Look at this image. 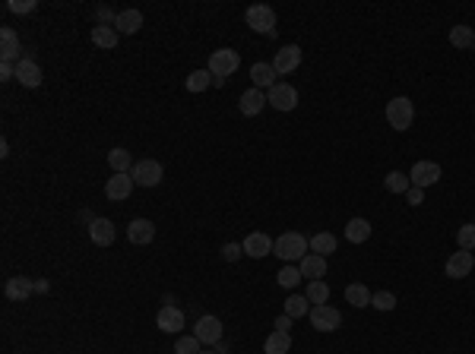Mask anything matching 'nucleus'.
Listing matches in <instances>:
<instances>
[{
    "mask_svg": "<svg viewBox=\"0 0 475 354\" xmlns=\"http://www.w3.org/2000/svg\"><path fill=\"white\" fill-rule=\"evenodd\" d=\"M472 269H475L472 250H456V253H450L447 266H444V272H447L450 279H466V275L472 272Z\"/></svg>",
    "mask_w": 475,
    "mask_h": 354,
    "instance_id": "nucleus-12",
    "label": "nucleus"
},
{
    "mask_svg": "<svg viewBox=\"0 0 475 354\" xmlns=\"http://www.w3.org/2000/svg\"><path fill=\"white\" fill-rule=\"evenodd\" d=\"M298 67H301V48H298V45H282V48L276 51V57H273V70H276L279 76L295 73Z\"/></svg>",
    "mask_w": 475,
    "mask_h": 354,
    "instance_id": "nucleus-9",
    "label": "nucleus"
},
{
    "mask_svg": "<svg viewBox=\"0 0 475 354\" xmlns=\"http://www.w3.org/2000/svg\"><path fill=\"white\" fill-rule=\"evenodd\" d=\"M266 102L273 105L276 111H295L298 108V88L289 86V82H276L266 92Z\"/></svg>",
    "mask_w": 475,
    "mask_h": 354,
    "instance_id": "nucleus-7",
    "label": "nucleus"
},
{
    "mask_svg": "<svg viewBox=\"0 0 475 354\" xmlns=\"http://www.w3.org/2000/svg\"><path fill=\"white\" fill-rule=\"evenodd\" d=\"M472 51H475V45H472Z\"/></svg>",
    "mask_w": 475,
    "mask_h": 354,
    "instance_id": "nucleus-48",
    "label": "nucleus"
},
{
    "mask_svg": "<svg viewBox=\"0 0 475 354\" xmlns=\"http://www.w3.org/2000/svg\"><path fill=\"white\" fill-rule=\"evenodd\" d=\"M213 351L216 354H228V345H225V341H219V345H213Z\"/></svg>",
    "mask_w": 475,
    "mask_h": 354,
    "instance_id": "nucleus-46",
    "label": "nucleus"
},
{
    "mask_svg": "<svg viewBox=\"0 0 475 354\" xmlns=\"http://www.w3.org/2000/svg\"><path fill=\"white\" fill-rule=\"evenodd\" d=\"M371 298H374V294L368 291V285H361V282H355V285L345 288V300H349L352 307H359V310L371 307Z\"/></svg>",
    "mask_w": 475,
    "mask_h": 354,
    "instance_id": "nucleus-29",
    "label": "nucleus"
},
{
    "mask_svg": "<svg viewBox=\"0 0 475 354\" xmlns=\"http://www.w3.org/2000/svg\"><path fill=\"white\" fill-rule=\"evenodd\" d=\"M336 234H330V231H320V234H314L310 238V253H317V256H330V253H336Z\"/></svg>",
    "mask_w": 475,
    "mask_h": 354,
    "instance_id": "nucleus-27",
    "label": "nucleus"
},
{
    "mask_svg": "<svg viewBox=\"0 0 475 354\" xmlns=\"http://www.w3.org/2000/svg\"><path fill=\"white\" fill-rule=\"evenodd\" d=\"M276 279H279V285L282 288H298V282H301V269H298V266H285V269H279V275H276Z\"/></svg>",
    "mask_w": 475,
    "mask_h": 354,
    "instance_id": "nucleus-37",
    "label": "nucleus"
},
{
    "mask_svg": "<svg viewBox=\"0 0 475 354\" xmlns=\"http://www.w3.org/2000/svg\"><path fill=\"white\" fill-rule=\"evenodd\" d=\"M298 269H301V279L308 282H317L326 275V256H317V253H308V256L298 263Z\"/></svg>",
    "mask_w": 475,
    "mask_h": 354,
    "instance_id": "nucleus-21",
    "label": "nucleus"
},
{
    "mask_svg": "<svg viewBox=\"0 0 475 354\" xmlns=\"http://www.w3.org/2000/svg\"><path fill=\"white\" fill-rule=\"evenodd\" d=\"M289 348H292V335L279 332V329H273L269 339L263 341V354H289Z\"/></svg>",
    "mask_w": 475,
    "mask_h": 354,
    "instance_id": "nucleus-26",
    "label": "nucleus"
},
{
    "mask_svg": "<svg viewBox=\"0 0 475 354\" xmlns=\"http://www.w3.org/2000/svg\"><path fill=\"white\" fill-rule=\"evenodd\" d=\"M200 351H203V341L197 335H181L174 341V354H200Z\"/></svg>",
    "mask_w": 475,
    "mask_h": 354,
    "instance_id": "nucleus-35",
    "label": "nucleus"
},
{
    "mask_svg": "<svg viewBox=\"0 0 475 354\" xmlns=\"http://www.w3.org/2000/svg\"><path fill=\"white\" fill-rule=\"evenodd\" d=\"M441 164L437 162H415L412 171H409V180H412V187H421V190H428V187H434L437 180H441Z\"/></svg>",
    "mask_w": 475,
    "mask_h": 354,
    "instance_id": "nucleus-8",
    "label": "nucleus"
},
{
    "mask_svg": "<svg viewBox=\"0 0 475 354\" xmlns=\"http://www.w3.org/2000/svg\"><path fill=\"white\" fill-rule=\"evenodd\" d=\"M193 335H197L203 345H219V341H222V320H219V316H213V314L200 316V320H197V329H193Z\"/></svg>",
    "mask_w": 475,
    "mask_h": 354,
    "instance_id": "nucleus-11",
    "label": "nucleus"
},
{
    "mask_svg": "<svg viewBox=\"0 0 475 354\" xmlns=\"http://www.w3.org/2000/svg\"><path fill=\"white\" fill-rule=\"evenodd\" d=\"M450 45H453V48H460V51L472 48V45H475L472 26H453V29H450Z\"/></svg>",
    "mask_w": 475,
    "mask_h": 354,
    "instance_id": "nucleus-32",
    "label": "nucleus"
},
{
    "mask_svg": "<svg viewBox=\"0 0 475 354\" xmlns=\"http://www.w3.org/2000/svg\"><path fill=\"white\" fill-rule=\"evenodd\" d=\"M152 238H156V225H152L149 218H133L130 225H127V240H130V244L146 247V244H152Z\"/></svg>",
    "mask_w": 475,
    "mask_h": 354,
    "instance_id": "nucleus-18",
    "label": "nucleus"
},
{
    "mask_svg": "<svg viewBox=\"0 0 475 354\" xmlns=\"http://www.w3.org/2000/svg\"><path fill=\"white\" fill-rule=\"evenodd\" d=\"M276 329H279V332H289V329H292V316H279V320H276Z\"/></svg>",
    "mask_w": 475,
    "mask_h": 354,
    "instance_id": "nucleus-44",
    "label": "nucleus"
},
{
    "mask_svg": "<svg viewBox=\"0 0 475 354\" xmlns=\"http://www.w3.org/2000/svg\"><path fill=\"white\" fill-rule=\"evenodd\" d=\"M48 279H38V282H35V294H48Z\"/></svg>",
    "mask_w": 475,
    "mask_h": 354,
    "instance_id": "nucleus-45",
    "label": "nucleus"
},
{
    "mask_svg": "<svg viewBox=\"0 0 475 354\" xmlns=\"http://www.w3.org/2000/svg\"><path fill=\"white\" fill-rule=\"evenodd\" d=\"M374 228L368 218H349V225H345V240L349 244H365V240H371Z\"/></svg>",
    "mask_w": 475,
    "mask_h": 354,
    "instance_id": "nucleus-22",
    "label": "nucleus"
},
{
    "mask_svg": "<svg viewBox=\"0 0 475 354\" xmlns=\"http://www.w3.org/2000/svg\"><path fill=\"white\" fill-rule=\"evenodd\" d=\"M266 95H263L260 88H248V92H244L241 95V102H238V111H241L244 117H257L260 114L263 108H266Z\"/></svg>",
    "mask_w": 475,
    "mask_h": 354,
    "instance_id": "nucleus-20",
    "label": "nucleus"
},
{
    "mask_svg": "<svg viewBox=\"0 0 475 354\" xmlns=\"http://www.w3.org/2000/svg\"><path fill=\"white\" fill-rule=\"evenodd\" d=\"M117 29L114 26H92V45L96 48H105V51H111V48H117Z\"/></svg>",
    "mask_w": 475,
    "mask_h": 354,
    "instance_id": "nucleus-25",
    "label": "nucleus"
},
{
    "mask_svg": "<svg viewBox=\"0 0 475 354\" xmlns=\"http://www.w3.org/2000/svg\"><path fill=\"white\" fill-rule=\"evenodd\" d=\"M156 326L162 329V332H168V335H178L181 329H184V314H181L174 304H165L156 316Z\"/></svg>",
    "mask_w": 475,
    "mask_h": 354,
    "instance_id": "nucleus-14",
    "label": "nucleus"
},
{
    "mask_svg": "<svg viewBox=\"0 0 475 354\" xmlns=\"http://www.w3.org/2000/svg\"><path fill=\"white\" fill-rule=\"evenodd\" d=\"M209 86H213V73H209V70H193V73L187 76V92H193V95H197V92H206Z\"/></svg>",
    "mask_w": 475,
    "mask_h": 354,
    "instance_id": "nucleus-34",
    "label": "nucleus"
},
{
    "mask_svg": "<svg viewBox=\"0 0 475 354\" xmlns=\"http://www.w3.org/2000/svg\"><path fill=\"white\" fill-rule=\"evenodd\" d=\"M310 300L304 298V294H292V298H285V316H292V320H301V316L310 314Z\"/></svg>",
    "mask_w": 475,
    "mask_h": 354,
    "instance_id": "nucleus-30",
    "label": "nucleus"
},
{
    "mask_svg": "<svg viewBox=\"0 0 475 354\" xmlns=\"http://www.w3.org/2000/svg\"><path fill=\"white\" fill-rule=\"evenodd\" d=\"M456 244H460V250H475V225L472 222L456 231Z\"/></svg>",
    "mask_w": 475,
    "mask_h": 354,
    "instance_id": "nucleus-38",
    "label": "nucleus"
},
{
    "mask_svg": "<svg viewBox=\"0 0 475 354\" xmlns=\"http://www.w3.org/2000/svg\"><path fill=\"white\" fill-rule=\"evenodd\" d=\"M0 61L3 63H20V35L13 32L10 26L0 29Z\"/></svg>",
    "mask_w": 475,
    "mask_h": 354,
    "instance_id": "nucleus-15",
    "label": "nucleus"
},
{
    "mask_svg": "<svg viewBox=\"0 0 475 354\" xmlns=\"http://www.w3.org/2000/svg\"><path fill=\"white\" fill-rule=\"evenodd\" d=\"M238 67H241V57H238V51H232V48L213 51V54H209V63H206V70L213 73V86H225L228 76H232Z\"/></svg>",
    "mask_w": 475,
    "mask_h": 354,
    "instance_id": "nucleus-2",
    "label": "nucleus"
},
{
    "mask_svg": "<svg viewBox=\"0 0 475 354\" xmlns=\"http://www.w3.org/2000/svg\"><path fill=\"white\" fill-rule=\"evenodd\" d=\"M244 22H248L257 35H276V10L266 7V3H254V7H248Z\"/></svg>",
    "mask_w": 475,
    "mask_h": 354,
    "instance_id": "nucleus-4",
    "label": "nucleus"
},
{
    "mask_svg": "<svg viewBox=\"0 0 475 354\" xmlns=\"http://www.w3.org/2000/svg\"><path fill=\"white\" fill-rule=\"evenodd\" d=\"M384 187H386V193H400V197H406L412 180H409V174H402V171H390V174L384 177Z\"/></svg>",
    "mask_w": 475,
    "mask_h": 354,
    "instance_id": "nucleus-31",
    "label": "nucleus"
},
{
    "mask_svg": "<svg viewBox=\"0 0 475 354\" xmlns=\"http://www.w3.org/2000/svg\"><path fill=\"white\" fill-rule=\"evenodd\" d=\"M241 256H244V247L241 244H225V247H222V259H225V263H238Z\"/></svg>",
    "mask_w": 475,
    "mask_h": 354,
    "instance_id": "nucleus-41",
    "label": "nucleus"
},
{
    "mask_svg": "<svg viewBox=\"0 0 475 354\" xmlns=\"http://www.w3.org/2000/svg\"><path fill=\"white\" fill-rule=\"evenodd\" d=\"M3 294H7V300H26L35 294V282L26 279V275H13V279H7V285H3Z\"/></svg>",
    "mask_w": 475,
    "mask_h": 354,
    "instance_id": "nucleus-19",
    "label": "nucleus"
},
{
    "mask_svg": "<svg viewBox=\"0 0 475 354\" xmlns=\"http://www.w3.org/2000/svg\"><path fill=\"white\" fill-rule=\"evenodd\" d=\"M130 177L137 187H158L162 184V177H165V168L156 162V158H143L130 168Z\"/></svg>",
    "mask_w": 475,
    "mask_h": 354,
    "instance_id": "nucleus-5",
    "label": "nucleus"
},
{
    "mask_svg": "<svg viewBox=\"0 0 475 354\" xmlns=\"http://www.w3.org/2000/svg\"><path fill=\"white\" fill-rule=\"evenodd\" d=\"M371 307H374V310H380V314H390L393 307H396V294H393V291H374Z\"/></svg>",
    "mask_w": 475,
    "mask_h": 354,
    "instance_id": "nucleus-36",
    "label": "nucleus"
},
{
    "mask_svg": "<svg viewBox=\"0 0 475 354\" xmlns=\"http://www.w3.org/2000/svg\"><path fill=\"white\" fill-rule=\"evenodd\" d=\"M421 199H425V190H421V187H409L406 203H409V206H421Z\"/></svg>",
    "mask_w": 475,
    "mask_h": 354,
    "instance_id": "nucleus-42",
    "label": "nucleus"
},
{
    "mask_svg": "<svg viewBox=\"0 0 475 354\" xmlns=\"http://www.w3.org/2000/svg\"><path fill=\"white\" fill-rule=\"evenodd\" d=\"M114 20H117V13L111 7H96V26H114Z\"/></svg>",
    "mask_w": 475,
    "mask_h": 354,
    "instance_id": "nucleus-40",
    "label": "nucleus"
},
{
    "mask_svg": "<svg viewBox=\"0 0 475 354\" xmlns=\"http://www.w3.org/2000/svg\"><path fill=\"white\" fill-rule=\"evenodd\" d=\"M108 164H111V171H114V174H130V168H133L137 162L130 158V152L117 146V149L108 152Z\"/></svg>",
    "mask_w": 475,
    "mask_h": 354,
    "instance_id": "nucleus-28",
    "label": "nucleus"
},
{
    "mask_svg": "<svg viewBox=\"0 0 475 354\" xmlns=\"http://www.w3.org/2000/svg\"><path fill=\"white\" fill-rule=\"evenodd\" d=\"M7 10L10 13H16V16H29V13L38 10V0H10Z\"/></svg>",
    "mask_w": 475,
    "mask_h": 354,
    "instance_id": "nucleus-39",
    "label": "nucleus"
},
{
    "mask_svg": "<svg viewBox=\"0 0 475 354\" xmlns=\"http://www.w3.org/2000/svg\"><path fill=\"white\" fill-rule=\"evenodd\" d=\"M304 298L310 300V304H326L330 300V285H326L324 279H317V282H308V291H304Z\"/></svg>",
    "mask_w": 475,
    "mask_h": 354,
    "instance_id": "nucleus-33",
    "label": "nucleus"
},
{
    "mask_svg": "<svg viewBox=\"0 0 475 354\" xmlns=\"http://www.w3.org/2000/svg\"><path fill=\"white\" fill-rule=\"evenodd\" d=\"M415 121V108L412 102H409L406 95H396L386 102V123H390L393 130H400V133H406L409 127H412Z\"/></svg>",
    "mask_w": 475,
    "mask_h": 354,
    "instance_id": "nucleus-3",
    "label": "nucleus"
},
{
    "mask_svg": "<svg viewBox=\"0 0 475 354\" xmlns=\"http://www.w3.org/2000/svg\"><path fill=\"white\" fill-rule=\"evenodd\" d=\"M273 244H276V240L269 238V234H263V231H250L248 238L241 240L244 256H250V259H263V256H269V253H273Z\"/></svg>",
    "mask_w": 475,
    "mask_h": 354,
    "instance_id": "nucleus-10",
    "label": "nucleus"
},
{
    "mask_svg": "<svg viewBox=\"0 0 475 354\" xmlns=\"http://www.w3.org/2000/svg\"><path fill=\"white\" fill-rule=\"evenodd\" d=\"M308 250H310V240L304 238V234H298V231L279 234L276 244H273V253L279 259H285V263H301V259L308 256Z\"/></svg>",
    "mask_w": 475,
    "mask_h": 354,
    "instance_id": "nucleus-1",
    "label": "nucleus"
},
{
    "mask_svg": "<svg viewBox=\"0 0 475 354\" xmlns=\"http://www.w3.org/2000/svg\"><path fill=\"white\" fill-rule=\"evenodd\" d=\"M117 238V228L114 222H108V218H96V222H89V240L96 247H111Z\"/></svg>",
    "mask_w": 475,
    "mask_h": 354,
    "instance_id": "nucleus-16",
    "label": "nucleus"
},
{
    "mask_svg": "<svg viewBox=\"0 0 475 354\" xmlns=\"http://www.w3.org/2000/svg\"><path fill=\"white\" fill-rule=\"evenodd\" d=\"M0 79H3V82L16 79V63H3V61H0Z\"/></svg>",
    "mask_w": 475,
    "mask_h": 354,
    "instance_id": "nucleus-43",
    "label": "nucleus"
},
{
    "mask_svg": "<svg viewBox=\"0 0 475 354\" xmlns=\"http://www.w3.org/2000/svg\"><path fill=\"white\" fill-rule=\"evenodd\" d=\"M310 326L317 329V332H336L339 326H342V314H339L336 307L330 304H317L310 307Z\"/></svg>",
    "mask_w": 475,
    "mask_h": 354,
    "instance_id": "nucleus-6",
    "label": "nucleus"
},
{
    "mask_svg": "<svg viewBox=\"0 0 475 354\" xmlns=\"http://www.w3.org/2000/svg\"><path fill=\"white\" fill-rule=\"evenodd\" d=\"M200 354H216V351H200Z\"/></svg>",
    "mask_w": 475,
    "mask_h": 354,
    "instance_id": "nucleus-47",
    "label": "nucleus"
},
{
    "mask_svg": "<svg viewBox=\"0 0 475 354\" xmlns=\"http://www.w3.org/2000/svg\"><path fill=\"white\" fill-rule=\"evenodd\" d=\"M133 187H137V184H133L130 174H111L108 184H105V197H108L111 203H124V199L130 197Z\"/></svg>",
    "mask_w": 475,
    "mask_h": 354,
    "instance_id": "nucleus-13",
    "label": "nucleus"
},
{
    "mask_svg": "<svg viewBox=\"0 0 475 354\" xmlns=\"http://www.w3.org/2000/svg\"><path fill=\"white\" fill-rule=\"evenodd\" d=\"M140 26H143V13H140V10H121L114 20L117 35H133V32H140Z\"/></svg>",
    "mask_w": 475,
    "mask_h": 354,
    "instance_id": "nucleus-23",
    "label": "nucleus"
},
{
    "mask_svg": "<svg viewBox=\"0 0 475 354\" xmlns=\"http://www.w3.org/2000/svg\"><path fill=\"white\" fill-rule=\"evenodd\" d=\"M16 79H20V86H26V88H38L42 86V67L32 61V57H22L20 63H16Z\"/></svg>",
    "mask_w": 475,
    "mask_h": 354,
    "instance_id": "nucleus-17",
    "label": "nucleus"
},
{
    "mask_svg": "<svg viewBox=\"0 0 475 354\" xmlns=\"http://www.w3.org/2000/svg\"><path fill=\"white\" fill-rule=\"evenodd\" d=\"M276 70H273V63H254L250 67V79H254V88H273L276 86Z\"/></svg>",
    "mask_w": 475,
    "mask_h": 354,
    "instance_id": "nucleus-24",
    "label": "nucleus"
}]
</instances>
